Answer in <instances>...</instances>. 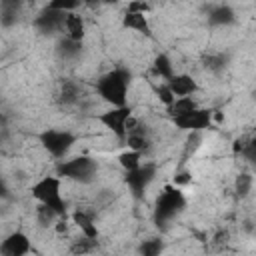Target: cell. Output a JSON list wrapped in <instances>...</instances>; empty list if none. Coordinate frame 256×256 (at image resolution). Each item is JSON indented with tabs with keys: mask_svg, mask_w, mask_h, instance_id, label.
Instances as JSON below:
<instances>
[{
	"mask_svg": "<svg viewBox=\"0 0 256 256\" xmlns=\"http://www.w3.org/2000/svg\"><path fill=\"white\" fill-rule=\"evenodd\" d=\"M96 94L108 102L110 106H122L128 104V92H130V72L126 68H112L104 72L96 84Z\"/></svg>",
	"mask_w": 256,
	"mask_h": 256,
	"instance_id": "cell-1",
	"label": "cell"
},
{
	"mask_svg": "<svg viewBox=\"0 0 256 256\" xmlns=\"http://www.w3.org/2000/svg\"><path fill=\"white\" fill-rule=\"evenodd\" d=\"M30 192L38 204L50 208L58 216H68V204H66V198L62 196V178L60 176L46 174V176L38 178L32 184Z\"/></svg>",
	"mask_w": 256,
	"mask_h": 256,
	"instance_id": "cell-2",
	"label": "cell"
},
{
	"mask_svg": "<svg viewBox=\"0 0 256 256\" xmlns=\"http://www.w3.org/2000/svg\"><path fill=\"white\" fill-rule=\"evenodd\" d=\"M98 174V164L96 160L88 156H74V158H62L58 164V176L60 178H70L80 184H88L96 178Z\"/></svg>",
	"mask_w": 256,
	"mask_h": 256,
	"instance_id": "cell-3",
	"label": "cell"
},
{
	"mask_svg": "<svg viewBox=\"0 0 256 256\" xmlns=\"http://www.w3.org/2000/svg\"><path fill=\"white\" fill-rule=\"evenodd\" d=\"M184 206H186V198L176 188V184L174 186H164L162 192L156 198V204H154V218H156L158 224H164V222L172 220Z\"/></svg>",
	"mask_w": 256,
	"mask_h": 256,
	"instance_id": "cell-4",
	"label": "cell"
},
{
	"mask_svg": "<svg viewBox=\"0 0 256 256\" xmlns=\"http://www.w3.org/2000/svg\"><path fill=\"white\" fill-rule=\"evenodd\" d=\"M40 144L44 146V150L54 160H62L74 148L76 136L70 130H64V128H48L40 134Z\"/></svg>",
	"mask_w": 256,
	"mask_h": 256,
	"instance_id": "cell-5",
	"label": "cell"
},
{
	"mask_svg": "<svg viewBox=\"0 0 256 256\" xmlns=\"http://www.w3.org/2000/svg\"><path fill=\"white\" fill-rule=\"evenodd\" d=\"M132 106L130 104H122V106H110L108 110H104L102 114H98V122L104 124V128H108L118 140L126 138V132L134 120L132 114Z\"/></svg>",
	"mask_w": 256,
	"mask_h": 256,
	"instance_id": "cell-6",
	"label": "cell"
},
{
	"mask_svg": "<svg viewBox=\"0 0 256 256\" xmlns=\"http://www.w3.org/2000/svg\"><path fill=\"white\" fill-rule=\"evenodd\" d=\"M172 124L178 128V130H186V132H202L206 128L212 126V112L208 108H202L200 104L190 108V110H184L180 114H174L170 116Z\"/></svg>",
	"mask_w": 256,
	"mask_h": 256,
	"instance_id": "cell-7",
	"label": "cell"
},
{
	"mask_svg": "<svg viewBox=\"0 0 256 256\" xmlns=\"http://www.w3.org/2000/svg\"><path fill=\"white\" fill-rule=\"evenodd\" d=\"M156 176V164L152 162H142L138 168L126 172V184L132 190L134 196H142V192L150 186V182Z\"/></svg>",
	"mask_w": 256,
	"mask_h": 256,
	"instance_id": "cell-8",
	"label": "cell"
},
{
	"mask_svg": "<svg viewBox=\"0 0 256 256\" xmlns=\"http://www.w3.org/2000/svg\"><path fill=\"white\" fill-rule=\"evenodd\" d=\"M64 18H66V12L44 6L34 18V26L44 34H62Z\"/></svg>",
	"mask_w": 256,
	"mask_h": 256,
	"instance_id": "cell-9",
	"label": "cell"
},
{
	"mask_svg": "<svg viewBox=\"0 0 256 256\" xmlns=\"http://www.w3.org/2000/svg\"><path fill=\"white\" fill-rule=\"evenodd\" d=\"M30 250H32V242L20 230L10 232L0 244V254H6V256H22V254H28Z\"/></svg>",
	"mask_w": 256,
	"mask_h": 256,
	"instance_id": "cell-10",
	"label": "cell"
},
{
	"mask_svg": "<svg viewBox=\"0 0 256 256\" xmlns=\"http://www.w3.org/2000/svg\"><path fill=\"white\" fill-rule=\"evenodd\" d=\"M166 86L170 88V92L174 94V98H182V96H194L198 92V84L196 80L186 74V72H174L168 80Z\"/></svg>",
	"mask_w": 256,
	"mask_h": 256,
	"instance_id": "cell-11",
	"label": "cell"
},
{
	"mask_svg": "<svg viewBox=\"0 0 256 256\" xmlns=\"http://www.w3.org/2000/svg\"><path fill=\"white\" fill-rule=\"evenodd\" d=\"M122 26L126 30H132V32H138V34H144V36H152V28H150L148 16L142 10H130V8H126V12L122 16Z\"/></svg>",
	"mask_w": 256,
	"mask_h": 256,
	"instance_id": "cell-12",
	"label": "cell"
},
{
	"mask_svg": "<svg viewBox=\"0 0 256 256\" xmlns=\"http://www.w3.org/2000/svg\"><path fill=\"white\" fill-rule=\"evenodd\" d=\"M86 34V22L84 18L74 10V12H66L64 18V26H62V36L72 40V42H82Z\"/></svg>",
	"mask_w": 256,
	"mask_h": 256,
	"instance_id": "cell-13",
	"label": "cell"
},
{
	"mask_svg": "<svg viewBox=\"0 0 256 256\" xmlns=\"http://www.w3.org/2000/svg\"><path fill=\"white\" fill-rule=\"evenodd\" d=\"M72 222L78 226V230H80L82 236H86V238H94V240H96V236H98V228H96V224H94V216H92L88 210H84V208H76V210L72 212Z\"/></svg>",
	"mask_w": 256,
	"mask_h": 256,
	"instance_id": "cell-14",
	"label": "cell"
},
{
	"mask_svg": "<svg viewBox=\"0 0 256 256\" xmlns=\"http://www.w3.org/2000/svg\"><path fill=\"white\" fill-rule=\"evenodd\" d=\"M58 100H60V104H64V106H74V104H78V102L82 100V90H80V86H78L76 82H72V80H64L62 86H60V92H58Z\"/></svg>",
	"mask_w": 256,
	"mask_h": 256,
	"instance_id": "cell-15",
	"label": "cell"
},
{
	"mask_svg": "<svg viewBox=\"0 0 256 256\" xmlns=\"http://www.w3.org/2000/svg\"><path fill=\"white\" fill-rule=\"evenodd\" d=\"M234 20H236L234 10H232L230 6H224V4L212 8L210 14H208V22L214 24V26H228V24H232Z\"/></svg>",
	"mask_w": 256,
	"mask_h": 256,
	"instance_id": "cell-16",
	"label": "cell"
},
{
	"mask_svg": "<svg viewBox=\"0 0 256 256\" xmlns=\"http://www.w3.org/2000/svg\"><path fill=\"white\" fill-rule=\"evenodd\" d=\"M152 70H154V74H156L160 80H164V82L176 72V70H174V64H172V60H170L168 54H158V56L154 58Z\"/></svg>",
	"mask_w": 256,
	"mask_h": 256,
	"instance_id": "cell-17",
	"label": "cell"
},
{
	"mask_svg": "<svg viewBox=\"0 0 256 256\" xmlns=\"http://www.w3.org/2000/svg\"><path fill=\"white\" fill-rule=\"evenodd\" d=\"M118 162L124 168V172H130V170H134V168H138L142 164V154L136 152V150H132V148H128L126 152H122L118 156Z\"/></svg>",
	"mask_w": 256,
	"mask_h": 256,
	"instance_id": "cell-18",
	"label": "cell"
},
{
	"mask_svg": "<svg viewBox=\"0 0 256 256\" xmlns=\"http://www.w3.org/2000/svg\"><path fill=\"white\" fill-rule=\"evenodd\" d=\"M252 186H254V178H252L250 172H240V174L236 176L234 188H236V194H238L240 198H246V196L252 192Z\"/></svg>",
	"mask_w": 256,
	"mask_h": 256,
	"instance_id": "cell-19",
	"label": "cell"
},
{
	"mask_svg": "<svg viewBox=\"0 0 256 256\" xmlns=\"http://www.w3.org/2000/svg\"><path fill=\"white\" fill-rule=\"evenodd\" d=\"M46 6L54 8V10H60V12H74L82 6V0H48Z\"/></svg>",
	"mask_w": 256,
	"mask_h": 256,
	"instance_id": "cell-20",
	"label": "cell"
},
{
	"mask_svg": "<svg viewBox=\"0 0 256 256\" xmlns=\"http://www.w3.org/2000/svg\"><path fill=\"white\" fill-rule=\"evenodd\" d=\"M160 250H162L160 240H144L140 246V252H144V254H158Z\"/></svg>",
	"mask_w": 256,
	"mask_h": 256,
	"instance_id": "cell-21",
	"label": "cell"
},
{
	"mask_svg": "<svg viewBox=\"0 0 256 256\" xmlns=\"http://www.w3.org/2000/svg\"><path fill=\"white\" fill-rule=\"evenodd\" d=\"M120 0H100V6H114V4H118Z\"/></svg>",
	"mask_w": 256,
	"mask_h": 256,
	"instance_id": "cell-22",
	"label": "cell"
}]
</instances>
